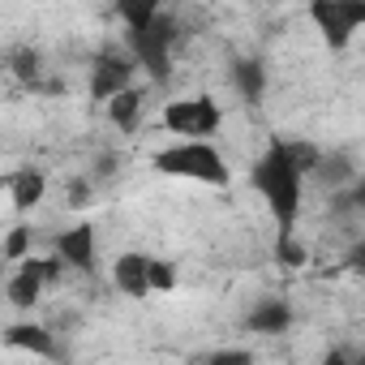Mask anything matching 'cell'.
<instances>
[{"label": "cell", "instance_id": "cell-27", "mask_svg": "<svg viewBox=\"0 0 365 365\" xmlns=\"http://www.w3.org/2000/svg\"><path fill=\"white\" fill-rule=\"evenodd\" d=\"M322 365H365V361H352V356H348L344 348H331V352L322 356Z\"/></svg>", "mask_w": 365, "mask_h": 365}, {"label": "cell", "instance_id": "cell-22", "mask_svg": "<svg viewBox=\"0 0 365 365\" xmlns=\"http://www.w3.org/2000/svg\"><path fill=\"white\" fill-rule=\"evenodd\" d=\"M116 150H99V159L91 163V172H86V180H91V185H99V180H112L116 176Z\"/></svg>", "mask_w": 365, "mask_h": 365}, {"label": "cell", "instance_id": "cell-10", "mask_svg": "<svg viewBox=\"0 0 365 365\" xmlns=\"http://www.w3.org/2000/svg\"><path fill=\"white\" fill-rule=\"evenodd\" d=\"M288 327H292V305L284 297H262L245 314V331H254V335H284Z\"/></svg>", "mask_w": 365, "mask_h": 365}, {"label": "cell", "instance_id": "cell-14", "mask_svg": "<svg viewBox=\"0 0 365 365\" xmlns=\"http://www.w3.org/2000/svg\"><path fill=\"white\" fill-rule=\"evenodd\" d=\"M142 108H146V95H142L138 86H129V91H120V95H112V99H108V120H112V129L133 133V129H138V120H142Z\"/></svg>", "mask_w": 365, "mask_h": 365}, {"label": "cell", "instance_id": "cell-3", "mask_svg": "<svg viewBox=\"0 0 365 365\" xmlns=\"http://www.w3.org/2000/svg\"><path fill=\"white\" fill-rule=\"evenodd\" d=\"M220 120H224V112H220V103H215L211 95L176 99V103L163 108V129L180 133L185 142H202V138H211V133L220 129Z\"/></svg>", "mask_w": 365, "mask_h": 365}, {"label": "cell", "instance_id": "cell-18", "mask_svg": "<svg viewBox=\"0 0 365 365\" xmlns=\"http://www.w3.org/2000/svg\"><path fill=\"white\" fill-rule=\"evenodd\" d=\"M155 14H159V0H120V5H116V18L125 22L129 35H142Z\"/></svg>", "mask_w": 365, "mask_h": 365}, {"label": "cell", "instance_id": "cell-12", "mask_svg": "<svg viewBox=\"0 0 365 365\" xmlns=\"http://www.w3.org/2000/svg\"><path fill=\"white\" fill-rule=\"evenodd\" d=\"M112 284H116V292H125L129 301L150 297V288H146V254H120V258L112 262Z\"/></svg>", "mask_w": 365, "mask_h": 365}, {"label": "cell", "instance_id": "cell-6", "mask_svg": "<svg viewBox=\"0 0 365 365\" xmlns=\"http://www.w3.org/2000/svg\"><path fill=\"white\" fill-rule=\"evenodd\" d=\"M65 267H73V271H86V275H95V267H99V245H95V228L91 224H78V228H69V232H61L56 237V250H52Z\"/></svg>", "mask_w": 365, "mask_h": 365}, {"label": "cell", "instance_id": "cell-25", "mask_svg": "<svg viewBox=\"0 0 365 365\" xmlns=\"http://www.w3.org/2000/svg\"><path fill=\"white\" fill-rule=\"evenodd\" d=\"M35 262H39V279H43V288H48V284H56V279L69 271V267H65L56 254H48V258H35Z\"/></svg>", "mask_w": 365, "mask_h": 365}, {"label": "cell", "instance_id": "cell-26", "mask_svg": "<svg viewBox=\"0 0 365 365\" xmlns=\"http://www.w3.org/2000/svg\"><path fill=\"white\" fill-rule=\"evenodd\" d=\"M348 267H352V271H365V241H352V250H348Z\"/></svg>", "mask_w": 365, "mask_h": 365}, {"label": "cell", "instance_id": "cell-4", "mask_svg": "<svg viewBox=\"0 0 365 365\" xmlns=\"http://www.w3.org/2000/svg\"><path fill=\"white\" fill-rule=\"evenodd\" d=\"M309 18L314 26L322 31V39L339 52L352 43L356 26H365V5H352V0H314L309 5Z\"/></svg>", "mask_w": 365, "mask_h": 365}, {"label": "cell", "instance_id": "cell-9", "mask_svg": "<svg viewBox=\"0 0 365 365\" xmlns=\"http://www.w3.org/2000/svg\"><path fill=\"white\" fill-rule=\"evenodd\" d=\"M129 39V61L138 65V69H146L155 82H168L172 78V48L168 43H159V39H150V35H125Z\"/></svg>", "mask_w": 365, "mask_h": 365}, {"label": "cell", "instance_id": "cell-19", "mask_svg": "<svg viewBox=\"0 0 365 365\" xmlns=\"http://www.w3.org/2000/svg\"><path fill=\"white\" fill-rule=\"evenodd\" d=\"M31 241H35L31 224H18V228H9V232H5V241H0V262H5V267H18V262L31 254Z\"/></svg>", "mask_w": 365, "mask_h": 365}, {"label": "cell", "instance_id": "cell-28", "mask_svg": "<svg viewBox=\"0 0 365 365\" xmlns=\"http://www.w3.org/2000/svg\"><path fill=\"white\" fill-rule=\"evenodd\" d=\"M5 279H9V271H5V262H0V292H5Z\"/></svg>", "mask_w": 365, "mask_h": 365}, {"label": "cell", "instance_id": "cell-24", "mask_svg": "<svg viewBox=\"0 0 365 365\" xmlns=\"http://www.w3.org/2000/svg\"><path fill=\"white\" fill-rule=\"evenodd\" d=\"M202 365H254V356H250L245 348H220V352H211Z\"/></svg>", "mask_w": 365, "mask_h": 365}, {"label": "cell", "instance_id": "cell-21", "mask_svg": "<svg viewBox=\"0 0 365 365\" xmlns=\"http://www.w3.org/2000/svg\"><path fill=\"white\" fill-rule=\"evenodd\" d=\"M275 262H279L284 271H301V267L309 262V254H305V245H301L297 237H275Z\"/></svg>", "mask_w": 365, "mask_h": 365}, {"label": "cell", "instance_id": "cell-17", "mask_svg": "<svg viewBox=\"0 0 365 365\" xmlns=\"http://www.w3.org/2000/svg\"><path fill=\"white\" fill-rule=\"evenodd\" d=\"M279 150H284V159L292 163V172L305 180V176H314V168H318V146L314 142H305V138H279Z\"/></svg>", "mask_w": 365, "mask_h": 365}, {"label": "cell", "instance_id": "cell-15", "mask_svg": "<svg viewBox=\"0 0 365 365\" xmlns=\"http://www.w3.org/2000/svg\"><path fill=\"white\" fill-rule=\"evenodd\" d=\"M232 82H237V91H241L245 103H258L267 95V69H262V61H254V56L232 61Z\"/></svg>", "mask_w": 365, "mask_h": 365}, {"label": "cell", "instance_id": "cell-8", "mask_svg": "<svg viewBox=\"0 0 365 365\" xmlns=\"http://www.w3.org/2000/svg\"><path fill=\"white\" fill-rule=\"evenodd\" d=\"M5 297L14 309H35L39 305V297H43V279H39V262L35 258H22L18 267H14V275L5 279Z\"/></svg>", "mask_w": 365, "mask_h": 365}, {"label": "cell", "instance_id": "cell-16", "mask_svg": "<svg viewBox=\"0 0 365 365\" xmlns=\"http://www.w3.org/2000/svg\"><path fill=\"white\" fill-rule=\"evenodd\" d=\"M5 65H9V73H14L22 86H31V91L43 82V56H39V48H31V43H18Z\"/></svg>", "mask_w": 365, "mask_h": 365}, {"label": "cell", "instance_id": "cell-23", "mask_svg": "<svg viewBox=\"0 0 365 365\" xmlns=\"http://www.w3.org/2000/svg\"><path fill=\"white\" fill-rule=\"evenodd\" d=\"M65 194H69V207H73V211H82V207H91V194H95V185H91L86 176H73Z\"/></svg>", "mask_w": 365, "mask_h": 365}, {"label": "cell", "instance_id": "cell-7", "mask_svg": "<svg viewBox=\"0 0 365 365\" xmlns=\"http://www.w3.org/2000/svg\"><path fill=\"white\" fill-rule=\"evenodd\" d=\"M5 344L18 348V352L43 356V361H61V365L69 361L65 348H61V339H56L48 327H39V322H14V327H5Z\"/></svg>", "mask_w": 365, "mask_h": 365}, {"label": "cell", "instance_id": "cell-20", "mask_svg": "<svg viewBox=\"0 0 365 365\" xmlns=\"http://www.w3.org/2000/svg\"><path fill=\"white\" fill-rule=\"evenodd\" d=\"M146 288H150V292H172V288H176V262H168V258H146Z\"/></svg>", "mask_w": 365, "mask_h": 365}, {"label": "cell", "instance_id": "cell-13", "mask_svg": "<svg viewBox=\"0 0 365 365\" xmlns=\"http://www.w3.org/2000/svg\"><path fill=\"white\" fill-rule=\"evenodd\" d=\"M43 194H48V176L39 172V168H22V172H14V180H9V198H14V211H35L39 202H43Z\"/></svg>", "mask_w": 365, "mask_h": 365}, {"label": "cell", "instance_id": "cell-1", "mask_svg": "<svg viewBox=\"0 0 365 365\" xmlns=\"http://www.w3.org/2000/svg\"><path fill=\"white\" fill-rule=\"evenodd\" d=\"M254 190L267 198L271 215H275V237H297V220H301V194H305V180L292 172V163L279 150V138H271L267 155L254 163L250 172Z\"/></svg>", "mask_w": 365, "mask_h": 365}, {"label": "cell", "instance_id": "cell-2", "mask_svg": "<svg viewBox=\"0 0 365 365\" xmlns=\"http://www.w3.org/2000/svg\"><path fill=\"white\" fill-rule=\"evenodd\" d=\"M150 163L163 176L198 180V185H215V190L228 185V163H224V155L211 142H176V146H163V150H155Z\"/></svg>", "mask_w": 365, "mask_h": 365}, {"label": "cell", "instance_id": "cell-11", "mask_svg": "<svg viewBox=\"0 0 365 365\" xmlns=\"http://www.w3.org/2000/svg\"><path fill=\"white\" fill-rule=\"evenodd\" d=\"M314 176L322 180V185H331V194H335V190H348L352 185V180L361 176V168H356V155L352 150H322Z\"/></svg>", "mask_w": 365, "mask_h": 365}, {"label": "cell", "instance_id": "cell-5", "mask_svg": "<svg viewBox=\"0 0 365 365\" xmlns=\"http://www.w3.org/2000/svg\"><path fill=\"white\" fill-rule=\"evenodd\" d=\"M133 61H129V52L125 48H103L95 61H91V99L95 103H108L112 95H120V91H129L133 86Z\"/></svg>", "mask_w": 365, "mask_h": 365}]
</instances>
